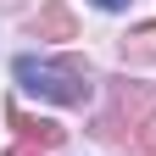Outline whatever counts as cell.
Segmentation results:
<instances>
[{
    "mask_svg": "<svg viewBox=\"0 0 156 156\" xmlns=\"http://www.w3.org/2000/svg\"><path fill=\"white\" fill-rule=\"evenodd\" d=\"M17 84H23L28 95H39V101H56V106H73V101H84V89H78V78L67 67H56V62H39V56H17Z\"/></svg>",
    "mask_w": 156,
    "mask_h": 156,
    "instance_id": "cell-1",
    "label": "cell"
},
{
    "mask_svg": "<svg viewBox=\"0 0 156 156\" xmlns=\"http://www.w3.org/2000/svg\"><path fill=\"white\" fill-rule=\"evenodd\" d=\"M95 6H101V11H123L128 0H95Z\"/></svg>",
    "mask_w": 156,
    "mask_h": 156,
    "instance_id": "cell-2",
    "label": "cell"
}]
</instances>
